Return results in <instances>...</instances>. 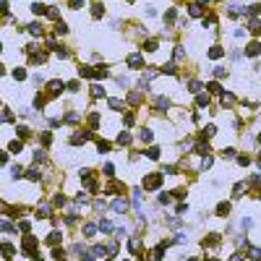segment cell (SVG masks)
<instances>
[{
	"instance_id": "cell-1",
	"label": "cell",
	"mask_w": 261,
	"mask_h": 261,
	"mask_svg": "<svg viewBox=\"0 0 261 261\" xmlns=\"http://www.w3.org/2000/svg\"><path fill=\"white\" fill-rule=\"evenodd\" d=\"M128 65H130V68H144V57L139 52H133V55L128 57Z\"/></svg>"
},
{
	"instance_id": "cell-2",
	"label": "cell",
	"mask_w": 261,
	"mask_h": 261,
	"mask_svg": "<svg viewBox=\"0 0 261 261\" xmlns=\"http://www.w3.org/2000/svg\"><path fill=\"white\" fill-rule=\"evenodd\" d=\"M259 50H261V45H259V42H251V45H248V50H245V52H248L251 57H256V55H259Z\"/></svg>"
},
{
	"instance_id": "cell-3",
	"label": "cell",
	"mask_w": 261,
	"mask_h": 261,
	"mask_svg": "<svg viewBox=\"0 0 261 261\" xmlns=\"http://www.w3.org/2000/svg\"><path fill=\"white\" fill-rule=\"evenodd\" d=\"M63 91V84L60 81H50V94H60Z\"/></svg>"
},
{
	"instance_id": "cell-4",
	"label": "cell",
	"mask_w": 261,
	"mask_h": 261,
	"mask_svg": "<svg viewBox=\"0 0 261 261\" xmlns=\"http://www.w3.org/2000/svg\"><path fill=\"white\" fill-rule=\"evenodd\" d=\"M159 185V175H149L146 178V188H157Z\"/></svg>"
},
{
	"instance_id": "cell-5",
	"label": "cell",
	"mask_w": 261,
	"mask_h": 261,
	"mask_svg": "<svg viewBox=\"0 0 261 261\" xmlns=\"http://www.w3.org/2000/svg\"><path fill=\"white\" fill-rule=\"evenodd\" d=\"M34 251V238H26L24 240V253H32Z\"/></svg>"
},
{
	"instance_id": "cell-6",
	"label": "cell",
	"mask_w": 261,
	"mask_h": 261,
	"mask_svg": "<svg viewBox=\"0 0 261 261\" xmlns=\"http://www.w3.org/2000/svg\"><path fill=\"white\" fill-rule=\"evenodd\" d=\"M94 233H97V224H86V227H84V235L86 238H94Z\"/></svg>"
},
{
	"instance_id": "cell-7",
	"label": "cell",
	"mask_w": 261,
	"mask_h": 261,
	"mask_svg": "<svg viewBox=\"0 0 261 261\" xmlns=\"http://www.w3.org/2000/svg\"><path fill=\"white\" fill-rule=\"evenodd\" d=\"M112 212H126V201H112Z\"/></svg>"
},
{
	"instance_id": "cell-8",
	"label": "cell",
	"mask_w": 261,
	"mask_h": 261,
	"mask_svg": "<svg viewBox=\"0 0 261 261\" xmlns=\"http://www.w3.org/2000/svg\"><path fill=\"white\" fill-rule=\"evenodd\" d=\"M91 94H94V97H105V89H102L99 84H94V86H91Z\"/></svg>"
},
{
	"instance_id": "cell-9",
	"label": "cell",
	"mask_w": 261,
	"mask_h": 261,
	"mask_svg": "<svg viewBox=\"0 0 261 261\" xmlns=\"http://www.w3.org/2000/svg\"><path fill=\"white\" fill-rule=\"evenodd\" d=\"M60 238H63L60 233H52V235L47 238V243H50V245H55V243H60Z\"/></svg>"
},
{
	"instance_id": "cell-10",
	"label": "cell",
	"mask_w": 261,
	"mask_h": 261,
	"mask_svg": "<svg viewBox=\"0 0 261 261\" xmlns=\"http://www.w3.org/2000/svg\"><path fill=\"white\" fill-rule=\"evenodd\" d=\"M248 256H251L253 261H259V259H261V248H251V251H248Z\"/></svg>"
},
{
	"instance_id": "cell-11",
	"label": "cell",
	"mask_w": 261,
	"mask_h": 261,
	"mask_svg": "<svg viewBox=\"0 0 261 261\" xmlns=\"http://www.w3.org/2000/svg\"><path fill=\"white\" fill-rule=\"evenodd\" d=\"M99 230H102V233H110V230H112V224L107 222V219H102V222H99Z\"/></svg>"
},
{
	"instance_id": "cell-12",
	"label": "cell",
	"mask_w": 261,
	"mask_h": 261,
	"mask_svg": "<svg viewBox=\"0 0 261 261\" xmlns=\"http://www.w3.org/2000/svg\"><path fill=\"white\" fill-rule=\"evenodd\" d=\"M29 180H39V170L37 167H32V170H29V175H26Z\"/></svg>"
},
{
	"instance_id": "cell-13",
	"label": "cell",
	"mask_w": 261,
	"mask_h": 261,
	"mask_svg": "<svg viewBox=\"0 0 261 261\" xmlns=\"http://www.w3.org/2000/svg\"><path fill=\"white\" fill-rule=\"evenodd\" d=\"M217 212H219L222 217H227V212H230V204H219V206H217Z\"/></svg>"
},
{
	"instance_id": "cell-14",
	"label": "cell",
	"mask_w": 261,
	"mask_h": 261,
	"mask_svg": "<svg viewBox=\"0 0 261 261\" xmlns=\"http://www.w3.org/2000/svg\"><path fill=\"white\" fill-rule=\"evenodd\" d=\"M21 146H24L21 141H13V144H11V151H13V154H18V151H21Z\"/></svg>"
},
{
	"instance_id": "cell-15",
	"label": "cell",
	"mask_w": 261,
	"mask_h": 261,
	"mask_svg": "<svg viewBox=\"0 0 261 261\" xmlns=\"http://www.w3.org/2000/svg\"><path fill=\"white\" fill-rule=\"evenodd\" d=\"M29 32H32V34H37V37H39V34H42V26H39V24H32V26H29Z\"/></svg>"
},
{
	"instance_id": "cell-16",
	"label": "cell",
	"mask_w": 261,
	"mask_h": 261,
	"mask_svg": "<svg viewBox=\"0 0 261 261\" xmlns=\"http://www.w3.org/2000/svg\"><path fill=\"white\" fill-rule=\"evenodd\" d=\"M222 55V47H212L209 50V57H219Z\"/></svg>"
},
{
	"instance_id": "cell-17",
	"label": "cell",
	"mask_w": 261,
	"mask_h": 261,
	"mask_svg": "<svg viewBox=\"0 0 261 261\" xmlns=\"http://www.w3.org/2000/svg\"><path fill=\"white\" fill-rule=\"evenodd\" d=\"M91 13H94V16H97V18H99V16H102V13H105V8H102V5H94V8H91Z\"/></svg>"
},
{
	"instance_id": "cell-18",
	"label": "cell",
	"mask_w": 261,
	"mask_h": 261,
	"mask_svg": "<svg viewBox=\"0 0 261 261\" xmlns=\"http://www.w3.org/2000/svg\"><path fill=\"white\" fill-rule=\"evenodd\" d=\"M196 151H199V154H209V146H206V144H199V146H196Z\"/></svg>"
},
{
	"instance_id": "cell-19",
	"label": "cell",
	"mask_w": 261,
	"mask_h": 261,
	"mask_svg": "<svg viewBox=\"0 0 261 261\" xmlns=\"http://www.w3.org/2000/svg\"><path fill=\"white\" fill-rule=\"evenodd\" d=\"M52 256H55V259H57V261H65V253H63V251H57V248H55V251H52Z\"/></svg>"
},
{
	"instance_id": "cell-20",
	"label": "cell",
	"mask_w": 261,
	"mask_h": 261,
	"mask_svg": "<svg viewBox=\"0 0 261 261\" xmlns=\"http://www.w3.org/2000/svg\"><path fill=\"white\" fill-rule=\"evenodd\" d=\"M32 11H34V13H45V5H39V3H34V5H32Z\"/></svg>"
},
{
	"instance_id": "cell-21",
	"label": "cell",
	"mask_w": 261,
	"mask_h": 261,
	"mask_svg": "<svg viewBox=\"0 0 261 261\" xmlns=\"http://www.w3.org/2000/svg\"><path fill=\"white\" fill-rule=\"evenodd\" d=\"M204 133H206V136H214V133H217V128H214V126H206V128H204Z\"/></svg>"
},
{
	"instance_id": "cell-22",
	"label": "cell",
	"mask_w": 261,
	"mask_h": 261,
	"mask_svg": "<svg viewBox=\"0 0 261 261\" xmlns=\"http://www.w3.org/2000/svg\"><path fill=\"white\" fill-rule=\"evenodd\" d=\"M118 141H120V144H130V136H128V133H120Z\"/></svg>"
},
{
	"instance_id": "cell-23",
	"label": "cell",
	"mask_w": 261,
	"mask_h": 261,
	"mask_svg": "<svg viewBox=\"0 0 261 261\" xmlns=\"http://www.w3.org/2000/svg\"><path fill=\"white\" fill-rule=\"evenodd\" d=\"M3 233H13V224L11 222H3Z\"/></svg>"
},
{
	"instance_id": "cell-24",
	"label": "cell",
	"mask_w": 261,
	"mask_h": 261,
	"mask_svg": "<svg viewBox=\"0 0 261 261\" xmlns=\"http://www.w3.org/2000/svg\"><path fill=\"white\" fill-rule=\"evenodd\" d=\"M209 91H212V94H219V84H209Z\"/></svg>"
},
{
	"instance_id": "cell-25",
	"label": "cell",
	"mask_w": 261,
	"mask_h": 261,
	"mask_svg": "<svg viewBox=\"0 0 261 261\" xmlns=\"http://www.w3.org/2000/svg\"><path fill=\"white\" fill-rule=\"evenodd\" d=\"M68 89H71V91H78L81 86H78V81H71V84H68Z\"/></svg>"
},
{
	"instance_id": "cell-26",
	"label": "cell",
	"mask_w": 261,
	"mask_h": 261,
	"mask_svg": "<svg viewBox=\"0 0 261 261\" xmlns=\"http://www.w3.org/2000/svg\"><path fill=\"white\" fill-rule=\"evenodd\" d=\"M146 154H149L151 159H157V157H159V149H149V151H146Z\"/></svg>"
},
{
	"instance_id": "cell-27",
	"label": "cell",
	"mask_w": 261,
	"mask_h": 261,
	"mask_svg": "<svg viewBox=\"0 0 261 261\" xmlns=\"http://www.w3.org/2000/svg\"><path fill=\"white\" fill-rule=\"evenodd\" d=\"M84 5V0H71V8H81Z\"/></svg>"
},
{
	"instance_id": "cell-28",
	"label": "cell",
	"mask_w": 261,
	"mask_h": 261,
	"mask_svg": "<svg viewBox=\"0 0 261 261\" xmlns=\"http://www.w3.org/2000/svg\"><path fill=\"white\" fill-rule=\"evenodd\" d=\"M230 261H243V259H240V253H235V256H233V259H230Z\"/></svg>"
},
{
	"instance_id": "cell-29",
	"label": "cell",
	"mask_w": 261,
	"mask_h": 261,
	"mask_svg": "<svg viewBox=\"0 0 261 261\" xmlns=\"http://www.w3.org/2000/svg\"><path fill=\"white\" fill-rule=\"evenodd\" d=\"M214 261H217V259H214Z\"/></svg>"
}]
</instances>
